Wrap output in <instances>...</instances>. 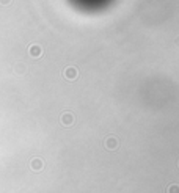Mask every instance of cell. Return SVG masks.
<instances>
[{
  "instance_id": "3957f363",
  "label": "cell",
  "mask_w": 179,
  "mask_h": 193,
  "mask_svg": "<svg viewBox=\"0 0 179 193\" xmlns=\"http://www.w3.org/2000/svg\"><path fill=\"white\" fill-rule=\"evenodd\" d=\"M105 146H109L110 149H113V148L116 146V140H115V138H110L109 141H105Z\"/></svg>"
},
{
  "instance_id": "277c9868",
  "label": "cell",
  "mask_w": 179,
  "mask_h": 193,
  "mask_svg": "<svg viewBox=\"0 0 179 193\" xmlns=\"http://www.w3.org/2000/svg\"><path fill=\"white\" fill-rule=\"evenodd\" d=\"M167 191H168V193H179V187H177V185H171Z\"/></svg>"
},
{
  "instance_id": "7a4b0ae2",
  "label": "cell",
  "mask_w": 179,
  "mask_h": 193,
  "mask_svg": "<svg viewBox=\"0 0 179 193\" xmlns=\"http://www.w3.org/2000/svg\"><path fill=\"white\" fill-rule=\"evenodd\" d=\"M75 74H77V72H75V69H74V68L66 69V77H68V79H74V77H75Z\"/></svg>"
},
{
  "instance_id": "6da1fadb",
  "label": "cell",
  "mask_w": 179,
  "mask_h": 193,
  "mask_svg": "<svg viewBox=\"0 0 179 193\" xmlns=\"http://www.w3.org/2000/svg\"><path fill=\"white\" fill-rule=\"evenodd\" d=\"M63 124H65V126L72 124V115H69V113H65V115H63Z\"/></svg>"
}]
</instances>
